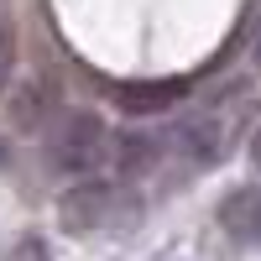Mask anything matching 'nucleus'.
Instances as JSON below:
<instances>
[{
	"mask_svg": "<svg viewBox=\"0 0 261 261\" xmlns=\"http://www.w3.org/2000/svg\"><path fill=\"white\" fill-rule=\"evenodd\" d=\"M115 162V136L94 110H68L47 130V167L58 178H99Z\"/></svg>",
	"mask_w": 261,
	"mask_h": 261,
	"instance_id": "1",
	"label": "nucleus"
},
{
	"mask_svg": "<svg viewBox=\"0 0 261 261\" xmlns=\"http://www.w3.org/2000/svg\"><path fill=\"white\" fill-rule=\"evenodd\" d=\"M120 209H125V193H120L115 183H105V178H79V183L58 199V220H63V230L89 235V230H105Z\"/></svg>",
	"mask_w": 261,
	"mask_h": 261,
	"instance_id": "2",
	"label": "nucleus"
},
{
	"mask_svg": "<svg viewBox=\"0 0 261 261\" xmlns=\"http://www.w3.org/2000/svg\"><path fill=\"white\" fill-rule=\"evenodd\" d=\"M167 146L178 151L188 167H214L225 157L230 136H225V120L220 115H188V120H178L167 130Z\"/></svg>",
	"mask_w": 261,
	"mask_h": 261,
	"instance_id": "3",
	"label": "nucleus"
},
{
	"mask_svg": "<svg viewBox=\"0 0 261 261\" xmlns=\"http://www.w3.org/2000/svg\"><path fill=\"white\" fill-rule=\"evenodd\" d=\"M220 230L241 246H261V188L241 183L220 199Z\"/></svg>",
	"mask_w": 261,
	"mask_h": 261,
	"instance_id": "4",
	"label": "nucleus"
},
{
	"mask_svg": "<svg viewBox=\"0 0 261 261\" xmlns=\"http://www.w3.org/2000/svg\"><path fill=\"white\" fill-rule=\"evenodd\" d=\"M115 99H120L125 115H157V110H167V105L183 99V84H178V79H162V84H125Z\"/></svg>",
	"mask_w": 261,
	"mask_h": 261,
	"instance_id": "5",
	"label": "nucleus"
},
{
	"mask_svg": "<svg viewBox=\"0 0 261 261\" xmlns=\"http://www.w3.org/2000/svg\"><path fill=\"white\" fill-rule=\"evenodd\" d=\"M162 157V141L146 136V130H125V136L115 141V172L120 178H141V172H151Z\"/></svg>",
	"mask_w": 261,
	"mask_h": 261,
	"instance_id": "6",
	"label": "nucleus"
},
{
	"mask_svg": "<svg viewBox=\"0 0 261 261\" xmlns=\"http://www.w3.org/2000/svg\"><path fill=\"white\" fill-rule=\"evenodd\" d=\"M11 68H16V27H11V6L0 0V89L11 84Z\"/></svg>",
	"mask_w": 261,
	"mask_h": 261,
	"instance_id": "7",
	"label": "nucleus"
},
{
	"mask_svg": "<svg viewBox=\"0 0 261 261\" xmlns=\"http://www.w3.org/2000/svg\"><path fill=\"white\" fill-rule=\"evenodd\" d=\"M6 261H53V251H47V241H42V235H21Z\"/></svg>",
	"mask_w": 261,
	"mask_h": 261,
	"instance_id": "8",
	"label": "nucleus"
},
{
	"mask_svg": "<svg viewBox=\"0 0 261 261\" xmlns=\"http://www.w3.org/2000/svg\"><path fill=\"white\" fill-rule=\"evenodd\" d=\"M251 63L261 68V16H256V32H251Z\"/></svg>",
	"mask_w": 261,
	"mask_h": 261,
	"instance_id": "9",
	"label": "nucleus"
},
{
	"mask_svg": "<svg viewBox=\"0 0 261 261\" xmlns=\"http://www.w3.org/2000/svg\"><path fill=\"white\" fill-rule=\"evenodd\" d=\"M251 157H256V162H261V130H256V141H251Z\"/></svg>",
	"mask_w": 261,
	"mask_h": 261,
	"instance_id": "10",
	"label": "nucleus"
}]
</instances>
